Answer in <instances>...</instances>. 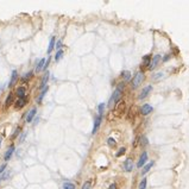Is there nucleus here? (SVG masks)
<instances>
[{
    "instance_id": "nucleus-4",
    "label": "nucleus",
    "mask_w": 189,
    "mask_h": 189,
    "mask_svg": "<svg viewBox=\"0 0 189 189\" xmlns=\"http://www.w3.org/2000/svg\"><path fill=\"white\" fill-rule=\"evenodd\" d=\"M152 90V86L151 85H149V86H146V87H144L143 89H142V92H140V94H139V96H138V99L139 100H144L149 94H150V92Z\"/></svg>"
},
{
    "instance_id": "nucleus-13",
    "label": "nucleus",
    "mask_w": 189,
    "mask_h": 189,
    "mask_svg": "<svg viewBox=\"0 0 189 189\" xmlns=\"http://www.w3.org/2000/svg\"><path fill=\"white\" fill-rule=\"evenodd\" d=\"M45 62H46V60H45V58H41V61L37 63V65H36V72L37 73H39L42 69H44Z\"/></svg>"
},
{
    "instance_id": "nucleus-29",
    "label": "nucleus",
    "mask_w": 189,
    "mask_h": 189,
    "mask_svg": "<svg viewBox=\"0 0 189 189\" xmlns=\"http://www.w3.org/2000/svg\"><path fill=\"white\" fill-rule=\"evenodd\" d=\"M125 151H126L125 148H121V149H120V150H119V151L117 152V157H120V156H123V155L125 153Z\"/></svg>"
},
{
    "instance_id": "nucleus-7",
    "label": "nucleus",
    "mask_w": 189,
    "mask_h": 189,
    "mask_svg": "<svg viewBox=\"0 0 189 189\" xmlns=\"http://www.w3.org/2000/svg\"><path fill=\"white\" fill-rule=\"evenodd\" d=\"M159 61H161V55H155V56H153V58L151 60V64H150L149 69H150V70L155 69V68H156L157 65H158Z\"/></svg>"
},
{
    "instance_id": "nucleus-2",
    "label": "nucleus",
    "mask_w": 189,
    "mask_h": 189,
    "mask_svg": "<svg viewBox=\"0 0 189 189\" xmlns=\"http://www.w3.org/2000/svg\"><path fill=\"white\" fill-rule=\"evenodd\" d=\"M125 111H126L125 101H119V102L116 104V107H114V113H116V116H118V117L124 116Z\"/></svg>"
},
{
    "instance_id": "nucleus-39",
    "label": "nucleus",
    "mask_w": 189,
    "mask_h": 189,
    "mask_svg": "<svg viewBox=\"0 0 189 189\" xmlns=\"http://www.w3.org/2000/svg\"><path fill=\"white\" fill-rule=\"evenodd\" d=\"M0 181H1V179H0Z\"/></svg>"
},
{
    "instance_id": "nucleus-15",
    "label": "nucleus",
    "mask_w": 189,
    "mask_h": 189,
    "mask_svg": "<svg viewBox=\"0 0 189 189\" xmlns=\"http://www.w3.org/2000/svg\"><path fill=\"white\" fill-rule=\"evenodd\" d=\"M48 80H49V74L48 73H45L44 75H43V79H42V82H41V89H44L45 87H46V83H48Z\"/></svg>"
},
{
    "instance_id": "nucleus-18",
    "label": "nucleus",
    "mask_w": 189,
    "mask_h": 189,
    "mask_svg": "<svg viewBox=\"0 0 189 189\" xmlns=\"http://www.w3.org/2000/svg\"><path fill=\"white\" fill-rule=\"evenodd\" d=\"M46 92H48V87H45L44 89H42L41 94H39V96H38V99H37V102H38V104H41V102L43 101V99H44V96H45V94H46Z\"/></svg>"
},
{
    "instance_id": "nucleus-17",
    "label": "nucleus",
    "mask_w": 189,
    "mask_h": 189,
    "mask_svg": "<svg viewBox=\"0 0 189 189\" xmlns=\"http://www.w3.org/2000/svg\"><path fill=\"white\" fill-rule=\"evenodd\" d=\"M25 93H26V89H25V87H18L17 90H16V94L18 95L19 98H24L25 96Z\"/></svg>"
},
{
    "instance_id": "nucleus-23",
    "label": "nucleus",
    "mask_w": 189,
    "mask_h": 189,
    "mask_svg": "<svg viewBox=\"0 0 189 189\" xmlns=\"http://www.w3.org/2000/svg\"><path fill=\"white\" fill-rule=\"evenodd\" d=\"M13 102V95L12 94H10L9 96H7V99H6V101H5V105L9 107V106H11V104Z\"/></svg>"
},
{
    "instance_id": "nucleus-20",
    "label": "nucleus",
    "mask_w": 189,
    "mask_h": 189,
    "mask_svg": "<svg viewBox=\"0 0 189 189\" xmlns=\"http://www.w3.org/2000/svg\"><path fill=\"white\" fill-rule=\"evenodd\" d=\"M62 189H75V184L73 182H64L62 186Z\"/></svg>"
},
{
    "instance_id": "nucleus-31",
    "label": "nucleus",
    "mask_w": 189,
    "mask_h": 189,
    "mask_svg": "<svg viewBox=\"0 0 189 189\" xmlns=\"http://www.w3.org/2000/svg\"><path fill=\"white\" fill-rule=\"evenodd\" d=\"M156 75H157V76H155V77H153L155 80H159V79H162L163 76H164V74H163V73H158V74H156Z\"/></svg>"
},
{
    "instance_id": "nucleus-19",
    "label": "nucleus",
    "mask_w": 189,
    "mask_h": 189,
    "mask_svg": "<svg viewBox=\"0 0 189 189\" xmlns=\"http://www.w3.org/2000/svg\"><path fill=\"white\" fill-rule=\"evenodd\" d=\"M55 48V37L50 38V42H49V46H48V54H50Z\"/></svg>"
},
{
    "instance_id": "nucleus-25",
    "label": "nucleus",
    "mask_w": 189,
    "mask_h": 189,
    "mask_svg": "<svg viewBox=\"0 0 189 189\" xmlns=\"http://www.w3.org/2000/svg\"><path fill=\"white\" fill-rule=\"evenodd\" d=\"M146 187V179H143V180L139 182V186H138V189H145Z\"/></svg>"
},
{
    "instance_id": "nucleus-24",
    "label": "nucleus",
    "mask_w": 189,
    "mask_h": 189,
    "mask_svg": "<svg viewBox=\"0 0 189 189\" xmlns=\"http://www.w3.org/2000/svg\"><path fill=\"white\" fill-rule=\"evenodd\" d=\"M105 106H106V105H105L104 102H101V104L99 105V107H98V113H99V116H101V117H102V113H104Z\"/></svg>"
},
{
    "instance_id": "nucleus-27",
    "label": "nucleus",
    "mask_w": 189,
    "mask_h": 189,
    "mask_svg": "<svg viewBox=\"0 0 189 189\" xmlns=\"http://www.w3.org/2000/svg\"><path fill=\"white\" fill-rule=\"evenodd\" d=\"M90 187H92V182L90 181H86L83 183V186H82V189H90Z\"/></svg>"
},
{
    "instance_id": "nucleus-10",
    "label": "nucleus",
    "mask_w": 189,
    "mask_h": 189,
    "mask_svg": "<svg viewBox=\"0 0 189 189\" xmlns=\"http://www.w3.org/2000/svg\"><path fill=\"white\" fill-rule=\"evenodd\" d=\"M146 161H148V153L144 151V152L142 153V156H140V158H139L138 163H137V167H138V168H142L145 163H146Z\"/></svg>"
},
{
    "instance_id": "nucleus-37",
    "label": "nucleus",
    "mask_w": 189,
    "mask_h": 189,
    "mask_svg": "<svg viewBox=\"0 0 189 189\" xmlns=\"http://www.w3.org/2000/svg\"><path fill=\"white\" fill-rule=\"evenodd\" d=\"M19 131H20V128H17V131H16V133H14V135H13V138H14V137H17V136H18Z\"/></svg>"
},
{
    "instance_id": "nucleus-35",
    "label": "nucleus",
    "mask_w": 189,
    "mask_h": 189,
    "mask_svg": "<svg viewBox=\"0 0 189 189\" xmlns=\"http://www.w3.org/2000/svg\"><path fill=\"white\" fill-rule=\"evenodd\" d=\"M108 189H117V184H116V183H112V184L109 186V188Z\"/></svg>"
},
{
    "instance_id": "nucleus-33",
    "label": "nucleus",
    "mask_w": 189,
    "mask_h": 189,
    "mask_svg": "<svg viewBox=\"0 0 189 189\" xmlns=\"http://www.w3.org/2000/svg\"><path fill=\"white\" fill-rule=\"evenodd\" d=\"M142 140H143V143H142L143 146H145V145L148 144V139H146V137H143V138H142Z\"/></svg>"
},
{
    "instance_id": "nucleus-14",
    "label": "nucleus",
    "mask_w": 189,
    "mask_h": 189,
    "mask_svg": "<svg viewBox=\"0 0 189 189\" xmlns=\"http://www.w3.org/2000/svg\"><path fill=\"white\" fill-rule=\"evenodd\" d=\"M150 64H151V55H145L143 57V67L149 68Z\"/></svg>"
},
{
    "instance_id": "nucleus-9",
    "label": "nucleus",
    "mask_w": 189,
    "mask_h": 189,
    "mask_svg": "<svg viewBox=\"0 0 189 189\" xmlns=\"http://www.w3.org/2000/svg\"><path fill=\"white\" fill-rule=\"evenodd\" d=\"M124 169H125V171H127V172L132 171V169H133V161H132L131 158H127L125 161V163H124Z\"/></svg>"
},
{
    "instance_id": "nucleus-30",
    "label": "nucleus",
    "mask_w": 189,
    "mask_h": 189,
    "mask_svg": "<svg viewBox=\"0 0 189 189\" xmlns=\"http://www.w3.org/2000/svg\"><path fill=\"white\" fill-rule=\"evenodd\" d=\"M32 75H33V73H32V72H29V73H26V74H25V76H24L23 79H24V80H27V79L32 77Z\"/></svg>"
},
{
    "instance_id": "nucleus-34",
    "label": "nucleus",
    "mask_w": 189,
    "mask_h": 189,
    "mask_svg": "<svg viewBox=\"0 0 189 189\" xmlns=\"http://www.w3.org/2000/svg\"><path fill=\"white\" fill-rule=\"evenodd\" d=\"M5 169H6V164H4L2 167H0V174H2L5 171Z\"/></svg>"
},
{
    "instance_id": "nucleus-16",
    "label": "nucleus",
    "mask_w": 189,
    "mask_h": 189,
    "mask_svg": "<svg viewBox=\"0 0 189 189\" xmlns=\"http://www.w3.org/2000/svg\"><path fill=\"white\" fill-rule=\"evenodd\" d=\"M17 79H18V72L13 70L12 75H11V80H10V86H13L16 83V81H17Z\"/></svg>"
},
{
    "instance_id": "nucleus-8",
    "label": "nucleus",
    "mask_w": 189,
    "mask_h": 189,
    "mask_svg": "<svg viewBox=\"0 0 189 189\" xmlns=\"http://www.w3.org/2000/svg\"><path fill=\"white\" fill-rule=\"evenodd\" d=\"M37 113V108L33 107L31 108L29 112H27V116H26V123H32V120H33V118L36 116Z\"/></svg>"
},
{
    "instance_id": "nucleus-28",
    "label": "nucleus",
    "mask_w": 189,
    "mask_h": 189,
    "mask_svg": "<svg viewBox=\"0 0 189 189\" xmlns=\"http://www.w3.org/2000/svg\"><path fill=\"white\" fill-rule=\"evenodd\" d=\"M107 144L111 146V148H114L116 146V140L113 138H108L107 139Z\"/></svg>"
},
{
    "instance_id": "nucleus-1",
    "label": "nucleus",
    "mask_w": 189,
    "mask_h": 189,
    "mask_svg": "<svg viewBox=\"0 0 189 189\" xmlns=\"http://www.w3.org/2000/svg\"><path fill=\"white\" fill-rule=\"evenodd\" d=\"M123 88H124V85L120 83V86L114 90V93L112 94V96L109 98V101H108V106H109V107H111L112 105H116L117 102H119L120 95H121V93H123Z\"/></svg>"
},
{
    "instance_id": "nucleus-6",
    "label": "nucleus",
    "mask_w": 189,
    "mask_h": 189,
    "mask_svg": "<svg viewBox=\"0 0 189 189\" xmlns=\"http://www.w3.org/2000/svg\"><path fill=\"white\" fill-rule=\"evenodd\" d=\"M152 111H153V107L151 106V105H149V104H145V105H143L142 108H140V112H142L143 116H148V114H150Z\"/></svg>"
},
{
    "instance_id": "nucleus-32",
    "label": "nucleus",
    "mask_w": 189,
    "mask_h": 189,
    "mask_svg": "<svg viewBox=\"0 0 189 189\" xmlns=\"http://www.w3.org/2000/svg\"><path fill=\"white\" fill-rule=\"evenodd\" d=\"M61 46H62V41H58V42L56 43V46H55V48H57L58 50H61Z\"/></svg>"
},
{
    "instance_id": "nucleus-3",
    "label": "nucleus",
    "mask_w": 189,
    "mask_h": 189,
    "mask_svg": "<svg viewBox=\"0 0 189 189\" xmlns=\"http://www.w3.org/2000/svg\"><path fill=\"white\" fill-rule=\"evenodd\" d=\"M143 81H144V74L142 72H138L135 75V77L132 79V87H133V88H137Z\"/></svg>"
},
{
    "instance_id": "nucleus-22",
    "label": "nucleus",
    "mask_w": 189,
    "mask_h": 189,
    "mask_svg": "<svg viewBox=\"0 0 189 189\" xmlns=\"http://www.w3.org/2000/svg\"><path fill=\"white\" fill-rule=\"evenodd\" d=\"M121 76H123V79H124L125 81H128V80L131 79V73L128 72V70H124V72L121 73Z\"/></svg>"
},
{
    "instance_id": "nucleus-5",
    "label": "nucleus",
    "mask_w": 189,
    "mask_h": 189,
    "mask_svg": "<svg viewBox=\"0 0 189 189\" xmlns=\"http://www.w3.org/2000/svg\"><path fill=\"white\" fill-rule=\"evenodd\" d=\"M101 120H102V117L101 116H96V118H95V120H94V126H93V135H95L96 132H98V130H99L100 127V124H101Z\"/></svg>"
},
{
    "instance_id": "nucleus-38",
    "label": "nucleus",
    "mask_w": 189,
    "mask_h": 189,
    "mask_svg": "<svg viewBox=\"0 0 189 189\" xmlns=\"http://www.w3.org/2000/svg\"><path fill=\"white\" fill-rule=\"evenodd\" d=\"M1 140H2V139H1V137H0V145H1Z\"/></svg>"
},
{
    "instance_id": "nucleus-11",
    "label": "nucleus",
    "mask_w": 189,
    "mask_h": 189,
    "mask_svg": "<svg viewBox=\"0 0 189 189\" xmlns=\"http://www.w3.org/2000/svg\"><path fill=\"white\" fill-rule=\"evenodd\" d=\"M13 152H14V146L13 145H11L9 149L6 150V152H5V156H4V159L7 162L10 158L12 157V155H13Z\"/></svg>"
},
{
    "instance_id": "nucleus-12",
    "label": "nucleus",
    "mask_w": 189,
    "mask_h": 189,
    "mask_svg": "<svg viewBox=\"0 0 189 189\" xmlns=\"http://www.w3.org/2000/svg\"><path fill=\"white\" fill-rule=\"evenodd\" d=\"M26 104H27V98L26 96H24V98H19L18 101L16 102V108L19 109V108L24 107Z\"/></svg>"
},
{
    "instance_id": "nucleus-36",
    "label": "nucleus",
    "mask_w": 189,
    "mask_h": 189,
    "mask_svg": "<svg viewBox=\"0 0 189 189\" xmlns=\"http://www.w3.org/2000/svg\"><path fill=\"white\" fill-rule=\"evenodd\" d=\"M169 58H170V55H165V57L163 58V61L165 62V61H167V60H169Z\"/></svg>"
},
{
    "instance_id": "nucleus-26",
    "label": "nucleus",
    "mask_w": 189,
    "mask_h": 189,
    "mask_svg": "<svg viewBox=\"0 0 189 189\" xmlns=\"http://www.w3.org/2000/svg\"><path fill=\"white\" fill-rule=\"evenodd\" d=\"M62 56H63V51L62 50H58L57 54H56V56H55V60H56V61H60V60L62 58Z\"/></svg>"
},
{
    "instance_id": "nucleus-21",
    "label": "nucleus",
    "mask_w": 189,
    "mask_h": 189,
    "mask_svg": "<svg viewBox=\"0 0 189 189\" xmlns=\"http://www.w3.org/2000/svg\"><path fill=\"white\" fill-rule=\"evenodd\" d=\"M152 165H153V161H151L150 163H148V164H146V165L144 167V169L142 170V174H143V175H145L148 171H149L150 169H151V168H152Z\"/></svg>"
}]
</instances>
